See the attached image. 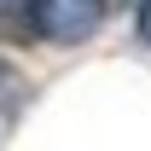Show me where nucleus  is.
Wrapping results in <instances>:
<instances>
[{"label":"nucleus","instance_id":"20e7f679","mask_svg":"<svg viewBox=\"0 0 151 151\" xmlns=\"http://www.w3.org/2000/svg\"><path fill=\"white\" fill-rule=\"evenodd\" d=\"M6 87H18V76H12L6 64H0V93H6Z\"/></svg>","mask_w":151,"mask_h":151},{"label":"nucleus","instance_id":"7ed1b4c3","mask_svg":"<svg viewBox=\"0 0 151 151\" xmlns=\"http://www.w3.org/2000/svg\"><path fill=\"white\" fill-rule=\"evenodd\" d=\"M134 29H139V41L151 47V0H134Z\"/></svg>","mask_w":151,"mask_h":151},{"label":"nucleus","instance_id":"f03ea898","mask_svg":"<svg viewBox=\"0 0 151 151\" xmlns=\"http://www.w3.org/2000/svg\"><path fill=\"white\" fill-rule=\"evenodd\" d=\"M0 41H6V47H35V41H47L41 0H0Z\"/></svg>","mask_w":151,"mask_h":151},{"label":"nucleus","instance_id":"f257e3e1","mask_svg":"<svg viewBox=\"0 0 151 151\" xmlns=\"http://www.w3.org/2000/svg\"><path fill=\"white\" fill-rule=\"evenodd\" d=\"M111 12V0H41V18H47V41L58 47H76V41H87L105 23Z\"/></svg>","mask_w":151,"mask_h":151}]
</instances>
